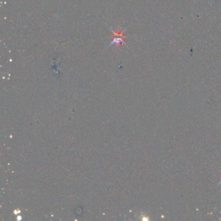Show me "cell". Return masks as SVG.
Instances as JSON below:
<instances>
[{
  "label": "cell",
  "instance_id": "cell-1",
  "mask_svg": "<svg viewBox=\"0 0 221 221\" xmlns=\"http://www.w3.org/2000/svg\"><path fill=\"white\" fill-rule=\"evenodd\" d=\"M219 184H221V180H220V183Z\"/></svg>",
  "mask_w": 221,
  "mask_h": 221
}]
</instances>
